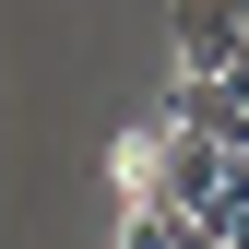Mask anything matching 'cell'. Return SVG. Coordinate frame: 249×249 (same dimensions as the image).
I'll return each instance as SVG.
<instances>
[{
	"label": "cell",
	"mask_w": 249,
	"mask_h": 249,
	"mask_svg": "<svg viewBox=\"0 0 249 249\" xmlns=\"http://www.w3.org/2000/svg\"><path fill=\"white\" fill-rule=\"evenodd\" d=\"M178 83H226L249 59V0H178Z\"/></svg>",
	"instance_id": "1"
},
{
	"label": "cell",
	"mask_w": 249,
	"mask_h": 249,
	"mask_svg": "<svg viewBox=\"0 0 249 249\" xmlns=\"http://www.w3.org/2000/svg\"><path fill=\"white\" fill-rule=\"evenodd\" d=\"M226 83H237V95H249V59H237V71H226Z\"/></svg>",
	"instance_id": "2"
}]
</instances>
